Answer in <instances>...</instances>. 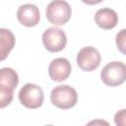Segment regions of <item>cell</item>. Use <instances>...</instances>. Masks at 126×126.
I'll return each instance as SVG.
<instances>
[{
	"mask_svg": "<svg viewBox=\"0 0 126 126\" xmlns=\"http://www.w3.org/2000/svg\"><path fill=\"white\" fill-rule=\"evenodd\" d=\"M125 38H126V30H121L116 35V45L117 48L124 54L125 53Z\"/></svg>",
	"mask_w": 126,
	"mask_h": 126,
	"instance_id": "obj_13",
	"label": "cell"
},
{
	"mask_svg": "<svg viewBox=\"0 0 126 126\" xmlns=\"http://www.w3.org/2000/svg\"><path fill=\"white\" fill-rule=\"evenodd\" d=\"M114 120L116 125H125V109H121L119 112H117L115 114Z\"/></svg>",
	"mask_w": 126,
	"mask_h": 126,
	"instance_id": "obj_14",
	"label": "cell"
},
{
	"mask_svg": "<svg viewBox=\"0 0 126 126\" xmlns=\"http://www.w3.org/2000/svg\"><path fill=\"white\" fill-rule=\"evenodd\" d=\"M81 1L87 5H96V4L100 3L102 0H81Z\"/></svg>",
	"mask_w": 126,
	"mask_h": 126,
	"instance_id": "obj_15",
	"label": "cell"
},
{
	"mask_svg": "<svg viewBox=\"0 0 126 126\" xmlns=\"http://www.w3.org/2000/svg\"><path fill=\"white\" fill-rule=\"evenodd\" d=\"M19 84V76L17 72L9 67L0 69V87L14 90Z\"/></svg>",
	"mask_w": 126,
	"mask_h": 126,
	"instance_id": "obj_11",
	"label": "cell"
},
{
	"mask_svg": "<svg viewBox=\"0 0 126 126\" xmlns=\"http://www.w3.org/2000/svg\"><path fill=\"white\" fill-rule=\"evenodd\" d=\"M16 38L14 33L5 28H0V61L5 60L14 48Z\"/></svg>",
	"mask_w": 126,
	"mask_h": 126,
	"instance_id": "obj_10",
	"label": "cell"
},
{
	"mask_svg": "<svg viewBox=\"0 0 126 126\" xmlns=\"http://www.w3.org/2000/svg\"><path fill=\"white\" fill-rule=\"evenodd\" d=\"M14 90L0 87V108L8 106L14 97Z\"/></svg>",
	"mask_w": 126,
	"mask_h": 126,
	"instance_id": "obj_12",
	"label": "cell"
},
{
	"mask_svg": "<svg viewBox=\"0 0 126 126\" xmlns=\"http://www.w3.org/2000/svg\"><path fill=\"white\" fill-rule=\"evenodd\" d=\"M42 42L49 52H59L65 48L67 36L59 28H48L42 33Z\"/></svg>",
	"mask_w": 126,
	"mask_h": 126,
	"instance_id": "obj_5",
	"label": "cell"
},
{
	"mask_svg": "<svg viewBox=\"0 0 126 126\" xmlns=\"http://www.w3.org/2000/svg\"><path fill=\"white\" fill-rule=\"evenodd\" d=\"M72 71L71 63L68 59L58 57L53 59L48 67V74L52 81L63 82L70 76Z\"/></svg>",
	"mask_w": 126,
	"mask_h": 126,
	"instance_id": "obj_7",
	"label": "cell"
},
{
	"mask_svg": "<svg viewBox=\"0 0 126 126\" xmlns=\"http://www.w3.org/2000/svg\"><path fill=\"white\" fill-rule=\"evenodd\" d=\"M51 103L60 109H69L76 105L78 94L74 88L68 85L56 86L50 93Z\"/></svg>",
	"mask_w": 126,
	"mask_h": 126,
	"instance_id": "obj_1",
	"label": "cell"
},
{
	"mask_svg": "<svg viewBox=\"0 0 126 126\" xmlns=\"http://www.w3.org/2000/svg\"><path fill=\"white\" fill-rule=\"evenodd\" d=\"M17 19L25 27H34L39 23L40 20L39 10L34 4L21 5L17 11Z\"/></svg>",
	"mask_w": 126,
	"mask_h": 126,
	"instance_id": "obj_8",
	"label": "cell"
},
{
	"mask_svg": "<svg viewBox=\"0 0 126 126\" xmlns=\"http://www.w3.org/2000/svg\"><path fill=\"white\" fill-rule=\"evenodd\" d=\"M44 95L40 87L35 84L28 83L22 87L19 92V100L27 108L36 109L43 103Z\"/></svg>",
	"mask_w": 126,
	"mask_h": 126,
	"instance_id": "obj_4",
	"label": "cell"
},
{
	"mask_svg": "<svg viewBox=\"0 0 126 126\" xmlns=\"http://www.w3.org/2000/svg\"><path fill=\"white\" fill-rule=\"evenodd\" d=\"M94 22L100 29L112 30L118 24V15L113 9L102 8L96 11Z\"/></svg>",
	"mask_w": 126,
	"mask_h": 126,
	"instance_id": "obj_9",
	"label": "cell"
},
{
	"mask_svg": "<svg viewBox=\"0 0 126 126\" xmlns=\"http://www.w3.org/2000/svg\"><path fill=\"white\" fill-rule=\"evenodd\" d=\"M100 54L98 50L93 46H86L80 49L77 54V65L85 72L95 70L100 64Z\"/></svg>",
	"mask_w": 126,
	"mask_h": 126,
	"instance_id": "obj_6",
	"label": "cell"
},
{
	"mask_svg": "<svg viewBox=\"0 0 126 126\" xmlns=\"http://www.w3.org/2000/svg\"><path fill=\"white\" fill-rule=\"evenodd\" d=\"M100 78L104 85L117 87L125 82L126 66L123 62L112 61L107 63L100 72Z\"/></svg>",
	"mask_w": 126,
	"mask_h": 126,
	"instance_id": "obj_3",
	"label": "cell"
},
{
	"mask_svg": "<svg viewBox=\"0 0 126 126\" xmlns=\"http://www.w3.org/2000/svg\"><path fill=\"white\" fill-rule=\"evenodd\" d=\"M45 15L52 25L62 26L70 20L72 9L65 0H52L45 9Z\"/></svg>",
	"mask_w": 126,
	"mask_h": 126,
	"instance_id": "obj_2",
	"label": "cell"
}]
</instances>
